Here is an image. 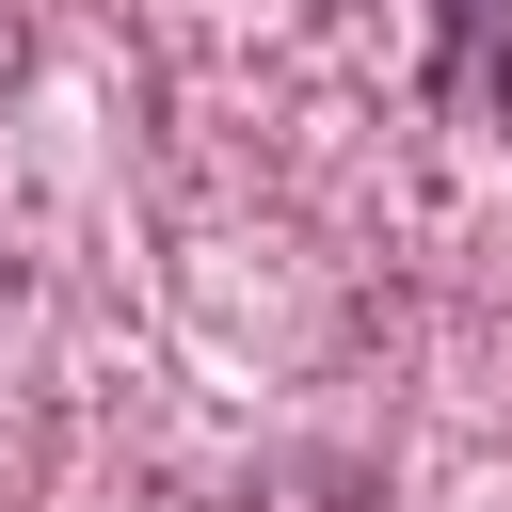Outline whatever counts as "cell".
<instances>
[{
	"instance_id": "cell-1",
	"label": "cell",
	"mask_w": 512,
	"mask_h": 512,
	"mask_svg": "<svg viewBox=\"0 0 512 512\" xmlns=\"http://www.w3.org/2000/svg\"><path fill=\"white\" fill-rule=\"evenodd\" d=\"M448 80L464 112H512V0H448Z\"/></svg>"
}]
</instances>
